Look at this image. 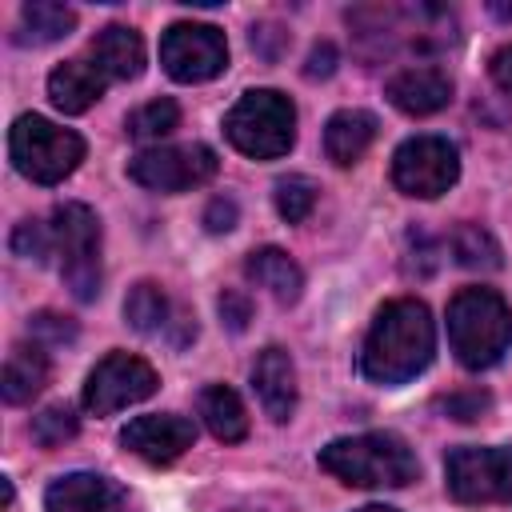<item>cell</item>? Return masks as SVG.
Returning <instances> with one entry per match:
<instances>
[{"instance_id": "1", "label": "cell", "mask_w": 512, "mask_h": 512, "mask_svg": "<svg viewBox=\"0 0 512 512\" xmlns=\"http://www.w3.org/2000/svg\"><path fill=\"white\" fill-rule=\"evenodd\" d=\"M436 352V328L432 316L420 300L404 296V300H388L360 348V372L372 384H408L412 376H420L432 364Z\"/></svg>"}, {"instance_id": "2", "label": "cell", "mask_w": 512, "mask_h": 512, "mask_svg": "<svg viewBox=\"0 0 512 512\" xmlns=\"http://www.w3.org/2000/svg\"><path fill=\"white\" fill-rule=\"evenodd\" d=\"M320 468L348 488H408L420 476L416 452L396 432L340 436L320 448Z\"/></svg>"}, {"instance_id": "3", "label": "cell", "mask_w": 512, "mask_h": 512, "mask_svg": "<svg viewBox=\"0 0 512 512\" xmlns=\"http://www.w3.org/2000/svg\"><path fill=\"white\" fill-rule=\"evenodd\" d=\"M448 344L464 368H492L512 344V312L492 288H460L448 304Z\"/></svg>"}, {"instance_id": "4", "label": "cell", "mask_w": 512, "mask_h": 512, "mask_svg": "<svg viewBox=\"0 0 512 512\" xmlns=\"http://www.w3.org/2000/svg\"><path fill=\"white\" fill-rule=\"evenodd\" d=\"M224 136L252 160H276L296 144V108L276 88H252L228 108Z\"/></svg>"}, {"instance_id": "5", "label": "cell", "mask_w": 512, "mask_h": 512, "mask_svg": "<svg viewBox=\"0 0 512 512\" xmlns=\"http://www.w3.org/2000/svg\"><path fill=\"white\" fill-rule=\"evenodd\" d=\"M8 152L20 176L36 184H60L84 160V140L44 116H20L8 132Z\"/></svg>"}, {"instance_id": "6", "label": "cell", "mask_w": 512, "mask_h": 512, "mask_svg": "<svg viewBox=\"0 0 512 512\" xmlns=\"http://www.w3.org/2000/svg\"><path fill=\"white\" fill-rule=\"evenodd\" d=\"M52 240L60 256V276L76 300L100 296V220L88 204L68 200L52 212Z\"/></svg>"}, {"instance_id": "7", "label": "cell", "mask_w": 512, "mask_h": 512, "mask_svg": "<svg viewBox=\"0 0 512 512\" xmlns=\"http://www.w3.org/2000/svg\"><path fill=\"white\" fill-rule=\"evenodd\" d=\"M444 484L460 504H512V448H456Z\"/></svg>"}, {"instance_id": "8", "label": "cell", "mask_w": 512, "mask_h": 512, "mask_svg": "<svg viewBox=\"0 0 512 512\" xmlns=\"http://www.w3.org/2000/svg\"><path fill=\"white\" fill-rule=\"evenodd\" d=\"M460 176V152L444 136H412L392 156V184L404 196L436 200Z\"/></svg>"}, {"instance_id": "9", "label": "cell", "mask_w": 512, "mask_h": 512, "mask_svg": "<svg viewBox=\"0 0 512 512\" xmlns=\"http://www.w3.org/2000/svg\"><path fill=\"white\" fill-rule=\"evenodd\" d=\"M160 64L180 84H204L228 68V40L212 24L180 20L160 40Z\"/></svg>"}, {"instance_id": "10", "label": "cell", "mask_w": 512, "mask_h": 512, "mask_svg": "<svg viewBox=\"0 0 512 512\" xmlns=\"http://www.w3.org/2000/svg\"><path fill=\"white\" fill-rule=\"evenodd\" d=\"M220 168L216 152L208 144H168V148H144L128 160V176L140 188L152 192H184L204 180H212Z\"/></svg>"}, {"instance_id": "11", "label": "cell", "mask_w": 512, "mask_h": 512, "mask_svg": "<svg viewBox=\"0 0 512 512\" xmlns=\"http://www.w3.org/2000/svg\"><path fill=\"white\" fill-rule=\"evenodd\" d=\"M160 376L148 360L132 356V352H108L92 372H88V384H84V408L96 412V416H112L128 404H140L156 392Z\"/></svg>"}, {"instance_id": "12", "label": "cell", "mask_w": 512, "mask_h": 512, "mask_svg": "<svg viewBox=\"0 0 512 512\" xmlns=\"http://www.w3.org/2000/svg\"><path fill=\"white\" fill-rule=\"evenodd\" d=\"M120 444L148 464H172L196 444V424L188 416H172V412L136 416L120 432Z\"/></svg>"}, {"instance_id": "13", "label": "cell", "mask_w": 512, "mask_h": 512, "mask_svg": "<svg viewBox=\"0 0 512 512\" xmlns=\"http://www.w3.org/2000/svg\"><path fill=\"white\" fill-rule=\"evenodd\" d=\"M44 512H124V492L96 472H68L48 484Z\"/></svg>"}, {"instance_id": "14", "label": "cell", "mask_w": 512, "mask_h": 512, "mask_svg": "<svg viewBox=\"0 0 512 512\" xmlns=\"http://www.w3.org/2000/svg\"><path fill=\"white\" fill-rule=\"evenodd\" d=\"M384 96L404 116H432L452 100V80H448V72H440L432 64H416V68H400L384 84Z\"/></svg>"}, {"instance_id": "15", "label": "cell", "mask_w": 512, "mask_h": 512, "mask_svg": "<svg viewBox=\"0 0 512 512\" xmlns=\"http://www.w3.org/2000/svg\"><path fill=\"white\" fill-rule=\"evenodd\" d=\"M252 388H256L264 412H268L276 424L292 420V412H296V364H292V356H288L284 348L272 344V348H264V352L256 356Z\"/></svg>"}, {"instance_id": "16", "label": "cell", "mask_w": 512, "mask_h": 512, "mask_svg": "<svg viewBox=\"0 0 512 512\" xmlns=\"http://www.w3.org/2000/svg\"><path fill=\"white\" fill-rule=\"evenodd\" d=\"M108 88V76L100 72L96 60H64L60 68H52L48 76V100L64 112V116H80L88 112Z\"/></svg>"}, {"instance_id": "17", "label": "cell", "mask_w": 512, "mask_h": 512, "mask_svg": "<svg viewBox=\"0 0 512 512\" xmlns=\"http://www.w3.org/2000/svg\"><path fill=\"white\" fill-rule=\"evenodd\" d=\"M376 140V116L364 108H344L324 124V152L336 168H352Z\"/></svg>"}, {"instance_id": "18", "label": "cell", "mask_w": 512, "mask_h": 512, "mask_svg": "<svg viewBox=\"0 0 512 512\" xmlns=\"http://www.w3.org/2000/svg\"><path fill=\"white\" fill-rule=\"evenodd\" d=\"M92 60L108 80H136L144 72V40L128 24H108L92 40Z\"/></svg>"}, {"instance_id": "19", "label": "cell", "mask_w": 512, "mask_h": 512, "mask_svg": "<svg viewBox=\"0 0 512 512\" xmlns=\"http://www.w3.org/2000/svg\"><path fill=\"white\" fill-rule=\"evenodd\" d=\"M244 276H248L256 288H264L272 300H280V304L300 300V288H304V272H300L296 260H292L288 252H280V248H256V252L244 260Z\"/></svg>"}, {"instance_id": "20", "label": "cell", "mask_w": 512, "mask_h": 512, "mask_svg": "<svg viewBox=\"0 0 512 512\" xmlns=\"http://www.w3.org/2000/svg\"><path fill=\"white\" fill-rule=\"evenodd\" d=\"M48 384V356H44V344H16L4 360V372H0V396L8 404H28L32 396H40V388Z\"/></svg>"}, {"instance_id": "21", "label": "cell", "mask_w": 512, "mask_h": 512, "mask_svg": "<svg viewBox=\"0 0 512 512\" xmlns=\"http://www.w3.org/2000/svg\"><path fill=\"white\" fill-rule=\"evenodd\" d=\"M200 416L208 424V432L224 444H236L248 436V412L240 404V396L228 384H208L200 392Z\"/></svg>"}, {"instance_id": "22", "label": "cell", "mask_w": 512, "mask_h": 512, "mask_svg": "<svg viewBox=\"0 0 512 512\" xmlns=\"http://www.w3.org/2000/svg\"><path fill=\"white\" fill-rule=\"evenodd\" d=\"M20 20H24V40L32 44H56L76 28V12L56 0H28L20 8Z\"/></svg>"}, {"instance_id": "23", "label": "cell", "mask_w": 512, "mask_h": 512, "mask_svg": "<svg viewBox=\"0 0 512 512\" xmlns=\"http://www.w3.org/2000/svg\"><path fill=\"white\" fill-rule=\"evenodd\" d=\"M124 320L136 332H160V328H168V296H164V288L152 284V280L132 284L128 296H124Z\"/></svg>"}, {"instance_id": "24", "label": "cell", "mask_w": 512, "mask_h": 512, "mask_svg": "<svg viewBox=\"0 0 512 512\" xmlns=\"http://www.w3.org/2000/svg\"><path fill=\"white\" fill-rule=\"evenodd\" d=\"M448 244H452L456 264H464V268H484V272L500 268V244L476 224H460Z\"/></svg>"}, {"instance_id": "25", "label": "cell", "mask_w": 512, "mask_h": 512, "mask_svg": "<svg viewBox=\"0 0 512 512\" xmlns=\"http://www.w3.org/2000/svg\"><path fill=\"white\" fill-rule=\"evenodd\" d=\"M180 124V108H176V100H148V104H140L132 116H128V136H136V140H160V136H168L172 128Z\"/></svg>"}, {"instance_id": "26", "label": "cell", "mask_w": 512, "mask_h": 512, "mask_svg": "<svg viewBox=\"0 0 512 512\" xmlns=\"http://www.w3.org/2000/svg\"><path fill=\"white\" fill-rule=\"evenodd\" d=\"M76 432H80V424H76L72 408H64V404H48L44 412L32 416V440H36L40 448H60V444H68Z\"/></svg>"}, {"instance_id": "27", "label": "cell", "mask_w": 512, "mask_h": 512, "mask_svg": "<svg viewBox=\"0 0 512 512\" xmlns=\"http://www.w3.org/2000/svg\"><path fill=\"white\" fill-rule=\"evenodd\" d=\"M272 196H276V212L288 224H300L312 212V204H316V184L308 176H284V180H276Z\"/></svg>"}, {"instance_id": "28", "label": "cell", "mask_w": 512, "mask_h": 512, "mask_svg": "<svg viewBox=\"0 0 512 512\" xmlns=\"http://www.w3.org/2000/svg\"><path fill=\"white\" fill-rule=\"evenodd\" d=\"M12 252H16V256H24V260L44 264V260L56 252L52 224H40V220H20V224H16V232H12Z\"/></svg>"}, {"instance_id": "29", "label": "cell", "mask_w": 512, "mask_h": 512, "mask_svg": "<svg viewBox=\"0 0 512 512\" xmlns=\"http://www.w3.org/2000/svg\"><path fill=\"white\" fill-rule=\"evenodd\" d=\"M28 332H32L36 344H72L76 340V324L60 312H36L28 320Z\"/></svg>"}, {"instance_id": "30", "label": "cell", "mask_w": 512, "mask_h": 512, "mask_svg": "<svg viewBox=\"0 0 512 512\" xmlns=\"http://www.w3.org/2000/svg\"><path fill=\"white\" fill-rule=\"evenodd\" d=\"M440 408H444L452 420H480V416L492 408V396L480 392V388H472V392H452V396L440 400Z\"/></svg>"}, {"instance_id": "31", "label": "cell", "mask_w": 512, "mask_h": 512, "mask_svg": "<svg viewBox=\"0 0 512 512\" xmlns=\"http://www.w3.org/2000/svg\"><path fill=\"white\" fill-rule=\"evenodd\" d=\"M216 308H220V320H224L232 332H244L248 320H252V300H248L244 292H236V288H224V292L216 296Z\"/></svg>"}, {"instance_id": "32", "label": "cell", "mask_w": 512, "mask_h": 512, "mask_svg": "<svg viewBox=\"0 0 512 512\" xmlns=\"http://www.w3.org/2000/svg\"><path fill=\"white\" fill-rule=\"evenodd\" d=\"M248 44H252L256 56H264V60H280V52L288 48V32L276 28V24H252Z\"/></svg>"}, {"instance_id": "33", "label": "cell", "mask_w": 512, "mask_h": 512, "mask_svg": "<svg viewBox=\"0 0 512 512\" xmlns=\"http://www.w3.org/2000/svg\"><path fill=\"white\" fill-rule=\"evenodd\" d=\"M336 60H340V52H336V44H328V40H320L312 52H308V64H304V76L308 80H328L332 72H336Z\"/></svg>"}, {"instance_id": "34", "label": "cell", "mask_w": 512, "mask_h": 512, "mask_svg": "<svg viewBox=\"0 0 512 512\" xmlns=\"http://www.w3.org/2000/svg\"><path fill=\"white\" fill-rule=\"evenodd\" d=\"M236 200H228V196H216L208 208H204V228L208 232H232L236 228Z\"/></svg>"}, {"instance_id": "35", "label": "cell", "mask_w": 512, "mask_h": 512, "mask_svg": "<svg viewBox=\"0 0 512 512\" xmlns=\"http://www.w3.org/2000/svg\"><path fill=\"white\" fill-rule=\"evenodd\" d=\"M492 80L500 84V92L512 96V44H504V48L492 56Z\"/></svg>"}, {"instance_id": "36", "label": "cell", "mask_w": 512, "mask_h": 512, "mask_svg": "<svg viewBox=\"0 0 512 512\" xmlns=\"http://www.w3.org/2000/svg\"><path fill=\"white\" fill-rule=\"evenodd\" d=\"M0 508H12V480H0Z\"/></svg>"}, {"instance_id": "37", "label": "cell", "mask_w": 512, "mask_h": 512, "mask_svg": "<svg viewBox=\"0 0 512 512\" xmlns=\"http://www.w3.org/2000/svg\"><path fill=\"white\" fill-rule=\"evenodd\" d=\"M492 12H496V16H504V20H512V4H504V0H496V4H492Z\"/></svg>"}, {"instance_id": "38", "label": "cell", "mask_w": 512, "mask_h": 512, "mask_svg": "<svg viewBox=\"0 0 512 512\" xmlns=\"http://www.w3.org/2000/svg\"><path fill=\"white\" fill-rule=\"evenodd\" d=\"M356 512H396V508H388V504H364V508H356Z\"/></svg>"}]
</instances>
